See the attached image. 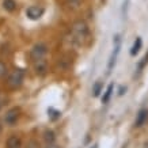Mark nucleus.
<instances>
[{"mask_svg": "<svg viewBox=\"0 0 148 148\" xmlns=\"http://www.w3.org/2000/svg\"><path fill=\"white\" fill-rule=\"evenodd\" d=\"M23 77H25V73H23V71H21V69H16V71H14L11 75L8 76V80H7V83H8V86L11 87V88H18V87H21L23 83Z\"/></svg>", "mask_w": 148, "mask_h": 148, "instance_id": "obj_1", "label": "nucleus"}, {"mask_svg": "<svg viewBox=\"0 0 148 148\" xmlns=\"http://www.w3.org/2000/svg\"><path fill=\"white\" fill-rule=\"evenodd\" d=\"M19 116H21V110H19L18 108L10 109L8 112L5 113V116H4V121H5V124H8V125H14L15 122L18 121Z\"/></svg>", "mask_w": 148, "mask_h": 148, "instance_id": "obj_2", "label": "nucleus"}, {"mask_svg": "<svg viewBox=\"0 0 148 148\" xmlns=\"http://www.w3.org/2000/svg\"><path fill=\"white\" fill-rule=\"evenodd\" d=\"M114 42H116V46H114V50H113L112 56H110V60H109V65H108V71L110 72L116 64V60H117V56L120 53V36H116L114 37Z\"/></svg>", "mask_w": 148, "mask_h": 148, "instance_id": "obj_3", "label": "nucleus"}, {"mask_svg": "<svg viewBox=\"0 0 148 148\" xmlns=\"http://www.w3.org/2000/svg\"><path fill=\"white\" fill-rule=\"evenodd\" d=\"M26 15L29 19H32V21H37V19H40L42 15H44V8H41L38 5H32V7H29L26 10Z\"/></svg>", "mask_w": 148, "mask_h": 148, "instance_id": "obj_4", "label": "nucleus"}, {"mask_svg": "<svg viewBox=\"0 0 148 148\" xmlns=\"http://www.w3.org/2000/svg\"><path fill=\"white\" fill-rule=\"evenodd\" d=\"M45 54H46V46L42 45V44H38V45H36L32 49V57L34 58L36 61L37 60H41Z\"/></svg>", "mask_w": 148, "mask_h": 148, "instance_id": "obj_5", "label": "nucleus"}, {"mask_svg": "<svg viewBox=\"0 0 148 148\" xmlns=\"http://www.w3.org/2000/svg\"><path fill=\"white\" fill-rule=\"evenodd\" d=\"M7 148H22V140L19 139L18 136H10L5 143Z\"/></svg>", "mask_w": 148, "mask_h": 148, "instance_id": "obj_6", "label": "nucleus"}, {"mask_svg": "<svg viewBox=\"0 0 148 148\" xmlns=\"http://www.w3.org/2000/svg\"><path fill=\"white\" fill-rule=\"evenodd\" d=\"M147 118H148V110L147 109H141L139 114H137V118H136V126L137 128L143 126L145 124V121H147Z\"/></svg>", "mask_w": 148, "mask_h": 148, "instance_id": "obj_7", "label": "nucleus"}, {"mask_svg": "<svg viewBox=\"0 0 148 148\" xmlns=\"http://www.w3.org/2000/svg\"><path fill=\"white\" fill-rule=\"evenodd\" d=\"M73 32H76L79 36H84V34H87V26H86V23L83 22H77L73 25Z\"/></svg>", "mask_w": 148, "mask_h": 148, "instance_id": "obj_8", "label": "nucleus"}, {"mask_svg": "<svg viewBox=\"0 0 148 148\" xmlns=\"http://www.w3.org/2000/svg\"><path fill=\"white\" fill-rule=\"evenodd\" d=\"M141 45H143V41H141L140 37H137L135 41V44H133V46H132V49H130V54H132V56H136V54L140 52V49H141Z\"/></svg>", "mask_w": 148, "mask_h": 148, "instance_id": "obj_9", "label": "nucleus"}, {"mask_svg": "<svg viewBox=\"0 0 148 148\" xmlns=\"http://www.w3.org/2000/svg\"><path fill=\"white\" fill-rule=\"evenodd\" d=\"M36 72L38 75H44L46 72V63L41 58V60H37V64H36Z\"/></svg>", "mask_w": 148, "mask_h": 148, "instance_id": "obj_10", "label": "nucleus"}, {"mask_svg": "<svg viewBox=\"0 0 148 148\" xmlns=\"http://www.w3.org/2000/svg\"><path fill=\"white\" fill-rule=\"evenodd\" d=\"M3 7L8 12H12L16 8V3H15V0H3Z\"/></svg>", "mask_w": 148, "mask_h": 148, "instance_id": "obj_11", "label": "nucleus"}, {"mask_svg": "<svg viewBox=\"0 0 148 148\" xmlns=\"http://www.w3.org/2000/svg\"><path fill=\"white\" fill-rule=\"evenodd\" d=\"M113 88H114L113 83L108 86V88H106V91H105V94H103V97H102V103H108L109 101H110V97H112V94H113Z\"/></svg>", "mask_w": 148, "mask_h": 148, "instance_id": "obj_12", "label": "nucleus"}, {"mask_svg": "<svg viewBox=\"0 0 148 148\" xmlns=\"http://www.w3.org/2000/svg\"><path fill=\"white\" fill-rule=\"evenodd\" d=\"M102 88H103V83L98 80L92 86V95H94V97H99V94L102 92Z\"/></svg>", "mask_w": 148, "mask_h": 148, "instance_id": "obj_13", "label": "nucleus"}, {"mask_svg": "<svg viewBox=\"0 0 148 148\" xmlns=\"http://www.w3.org/2000/svg\"><path fill=\"white\" fill-rule=\"evenodd\" d=\"M48 114H49L50 120H57V118H60V116H61V112H58V110H56V109L53 108H49L48 109Z\"/></svg>", "mask_w": 148, "mask_h": 148, "instance_id": "obj_14", "label": "nucleus"}, {"mask_svg": "<svg viewBox=\"0 0 148 148\" xmlns=\"http://www.w3.org/2000/svg\"><path fill=\"white\" fill-rule=\"evenodd\" d=\"M44 135H45L46 143H49V144H52L54 141V139H56V137H54V133L52 132V130H45V133H44Z\"/></svg>", "mask_w": 148, "mask_h": 148, "instance_id": "obj_15", "label": "nucleus"}, {"mask_svg": "<svg viewBox=\"0 0 148 148\" xmlns=\"http://www.w3.org/2000/svg\"><path fill=\"white\" fill-rule=\"evenodd\" d=\"M147 63H148V53L145 54V56H144V57H143V60H141V61H140V63H139V72L141 71V69H143V68H144V65H145V64H147Z\"/></svg>", "mask_w": 148, "mask_h": 148, "instance_id": "obj_16", "label": "nucleus"}, {"mask_svg": "<svg viewBox=\"0 0 148 148\" xmlns=\"http://www.w3.org/2000/svg\"><path fill=\"white\" fill-rule=\"evenodd\" d=\"M7 72V67H5V64L3 61H0V77L4 76V73Z\"/></svg>", "mask_w": 148, "mask_h": 148, "instance_id": "obj_17", "label": "nucleus"}, {"mask_svg": "<svg viewBox=\"0 0 148 148\" xmlns=\"http://www.w3.org/2000/svg\"><path fill=\"white\" fill-rule=\"evenodd\" d=\"M125 91H126V87H121V88H120V92H118V94H120V95H124V94H125Z\"/></svg>", "mask_w": 148, "mask_h": 148, "instance_id": "obj_18", "label": "nucleus"}, {"mask_svg": "<svg viewBox=\"0 0 148 148\" xmlns=\"http://www.w3.org/2000/svg\"><path fill=\"white\" fill-rule=\"evenodd\" d=\"M48 148H57L56 145H50V147H48Z\"/></svg>", "mask_w": 148, "mask_h": 148, "instance_id": "obj_19", "label": "nucleus"}, {"mask_svg": "<svg viewBox=\"0 0 148 148\" xmlns=\"http://www.w3.org/2000/svg\"><path fill=\"white\" fill-rule=\"evenodd\" d=\"M92 148H98V145H94V147H92Z\"/></svg>", "mask_w": 148, "mask_h": 148, "instance_id": "obj_20", "label": "nucleus"}, {"mask_svg": "<svg viewBox=\"0 0 148 148\" xmlns=\"http://www.w3.org/2000/svg\"><path fill=\"white\" fill-rule=\"evenodd\" d=\"M0 133H1V125H0Z\"/></svg>", "mask_w": 148, "mask_h": 148, "instance_id": "obj_21", "label": "nucleus"}, {"mask_svg": "<svg viewBox=\"0 0 148 148\" xmlns=\"http://www.w3.org/2000/svg\"><path fill=\"white\" fill-rule=\"evenodd\" d=\"M0 109H1V105H0Z\"/></svg>", "mask_w": 148, "mask_h": 148, "instance_id": "obj_22", "label": "nucleus"}]
</instances>
